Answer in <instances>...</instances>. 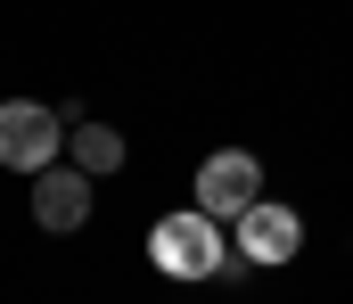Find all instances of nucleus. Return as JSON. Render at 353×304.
Listing matches in <instances>:
<instances>
[{
    "label": "nucleus",
    "mask_w": 353,
    "mask_h": 304,
    "mask_svg": "<svg viewBox=\"0 0 353 304\" xmlns=\"http://www.w3.org/2000/svg\"><path fill=\"white\" fill-rule=\"evenodd\" d=\"M148 263H157L165 280H181V288L214 280V272L230 263V247H222V222H214V214H197V205L157 214V222H148Z\"/></svg>",
    "instance_id": "obj_1"
},
{
    "label": "nucleus",
    "mask_w": 353,
    "mask_h": 304,
    "mask_svg": "<svg viewBox=\"0 0 353 304\" xmlns=\"http://www.w3.org/2000/svg\"><path fill=\"white\" fill-rule=\"evenodd\" d=\"M66 156V115L41 99H0V173H50Z\"/></svg>",
    "instance_id": "obj_2"
},
{
    "label": "nucleus",
    "mask_w": 353,
    "mask_h": 304,
    "mask_svg": "<svg viewBox=\"0 0 353 304\" xmlns=\"http://www.w3.org/2000/svg\"><path fill=\"white\" fill-rule=\"evenodd\" d=\"M239 263H255V272H279V263H296V247H304V214L279 198H255L239 222Z\"/></svg>",
    "instance_id": "obj_3"
},
{
    "label": "nucleus",
    "mask_w": 353,
    "mask_h": 304,
    "mask_svg": "<svg viewBox=\"0 0 353 304\" xmlns=\"http://www.w3.org/2000/svg\"><path fill=\"white\" fill-rule=\"evenodd\" d=\"M255 198H263V165H255L247 148H214V156L197 165V214H214V222H239Z\"/></svg>",
    "instance_id": "obj_4"
},
{
    "label": "nucleus",
    "mask_w": 353,
    "mask_h": 304,
    "mask_svg": "<svg viewBox=\"0 0 353 304\" xmlns=\"http://www.w3.org/2000/svg\"><path fill=\"white\" fill-rule=\"evenodd\" d=\"M33 222H41V230H58V239L90 222V173H83V165H66V156H58L50 173H33Z\"/></svg>",
    "instance_id": "obj_5"
},
{
    "label": "nucleus",
    "mask_w": 353,
    "mask_h": 304,
    "mask_svg": "<svg viewBox=\"0 0 353 304\" xmlns=\"http://www.w3.org/2000/svg\"><path fill=\"white\" fill-rule=\"evenodd\" d=\"M123 156H132V148H123V132H107V123H74V132H66V165H83L90 181H107Z\"/></svg>",
    "instance_id": "obj_6"
}]
</instances>
